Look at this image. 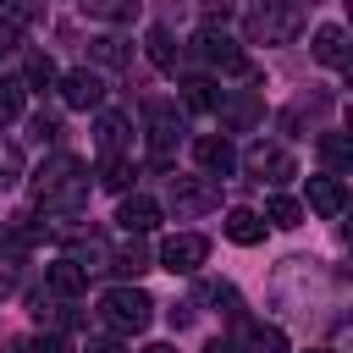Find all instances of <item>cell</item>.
Listing matches in <instances>:
<instances>
[{"label":"cell","mask_w":353,"mask_h":353,"mask_svg":"<svg viewBox=\"0 0 353 353\" xmlns=\"http://www.w3.org/2000/svg\"><path fill=\"white\" fill-rule=\"evenodd\" d=\"M33 199L44 215H77L88 204V171L77 154H50L33 171Z\"/></svg>","instance_id":"cell-1"},{"label":"cell","mask_w":353,"mask_h":353,"mask_svg":"<svg viewBox=\"0 0 353 353\" xmlns=\"http://www.w3.org/2000/svg\"><path fill=\"white\" fill-rule=\"evenodd\" d=\"M309 6L314 0H254L248 6V39L254 44H292L309 22Z\"/></svg>","instance_id":"cell-2"},{"label":"cell","mask_w":353,"mask_h":353,"mask_svg":"<svg viewBox=\"0 0 353 353\" xmlns=\"http://www.w3.org/2000/svg\"><path fill=\"white\" fill-rule=\"evenodd\" d=\"M99 320H105L116 336H138V331H149V320H154V298H149L143 287H110V292L99 298Z\"/></svg>","instance_id":"cell-3"},{"label":"cell","mask_w":353,"mask_h":353,"mask_svg":"<svg viewBox=\"0 0 353 353\" xmlns=\"http://www.w3.org/2000/svg\"><path fill=\"white\" fill-rule=\"evenodd\" d=\"M193 61H204V66L221 72V77H248V83H259V66H254L221 28H204V33L193 39Z\"/></svg>","instance_id":"cell-4"},{"label":"cell","mask_w":353,"mask_h":353,"mask_svg":"<svg viewBox=\"0 0 353 353\" xmlns=\"http://www.w3.org/2000/svg\"><path fill=\"white\" fill-rule=\"evenodd\" d=\"M165 204H171L176 221H193V215H210L221 204V188L210 176H171L165 182Z\"/></svg>","instance_id":"cell-5"},{"label":"cell","mask_w":353,"mask_h":353,"mask_svg":"<svg viewBox=\"0 0 353 353\" xmlns=\"http://www.w3.org/2000/svg\"><path fill=\"white\" fill-rule=\"evenodd\" d=\"M243 171H248L254 182L281 188V182H292V176H298V160H292L281 143H265V138H259V143H248V149H243Z\"/></svg>","instance_id":"cell-6"},{"label":"cell","mask_w":353,"mask_h":353,"mask_svg":"<svg viewBox=\"0 0 353 353\" xmlns=\"http://www.w3.org/2000/svg\"><path fill=\"white\" fill-rule=\"evenodd\" d=\"M176 143H182V116L171 105H149V160L154 165H171L176 160Z\"/></svg>","instance_id":"cell-7"},{"label":"cell","mask_w":353,"mask_h":353,"mask_svg":"<svg viewBox=\"0 0 353 353\" xmlns=\"http://www.w3.org/2000/svg\"><path fill=\"white\" fill-rule=\"evenodd\" d=\"M204 259H210V237H199V232H171V237L160 243V265H165L171 276H193Z\"/></svg>","instance_id":"cell-8"},{"label":"cell","mask_w":353,"mask_h":353,"mask_svg":"<svg viewBox=\"0 0 353 353\" xmlns=\"http://www.w3.org/2000/svg\"><path fill=\"white\" fill-rule=\"evenodd\" d=\"M99 99H105V77H99V72L72 66V72L61 77V105H72V110H94Z\"/></svg>","instance_id":"cell-9"},{"label":"cell","mask_w":353,"mask_h":353,"mask_svg":"<svg viewBox=\"0 0 353 353\" xmlns=\"http://www.w3.org/2000/svg\"><path fill=\"white\" fill-rule=\"evenodd\" d=\"M215 116H221V127H232V132L254 127V121H259V99H254V88H221Z\"/></svg>","instance_id":"cell-10"},{"label":"cell","mask_w":353,"mask_h":353,"mask_svg":"<svg viewBox=\"0 0 353 353\" xmlns=\"http://www.w3.org/2000/svg\"><path fill=\"white\" fill-rule=\"evenodd\" d=\"M154 221H160V204H154L149 193H121V204H116V226H121L127 237L149 232Z\"/></svg>","instance_id":"cell-11"},{"label":"cell","mask_w":353,"mask_h":353,"mask_svg":"<svg viewBox=\"0 0 353 353\" xmlns=\"http://www.w3.org/2000/svg\"><path fill=\"white\" fill-rule=\"evenodd\" d=\"M193 154H199V165H204L210 176H226V171L237 165V149L226 143V132H204V138H193Z\"/></svg>","instance_id":"cell-12"},{"label":"cell","mask_w":353,"mask_h":353,"mask_svg":"<svg viewBox=\"0 0 353 353\" xmlns=\"http://www.w3.org/2000/svg\"><path fill=\"white\" fill-rule=\"evenodd\" d=\"M309 210L325 215V221H336V215L347 210V188H342V176H309Z\"/></svg>","instance_id":"cell-13"},{"label":"cell","mask_w":353,"mask_h":353,"mask_svg":"<svg viewBox=\"0 0 353 353\" xmlns=\"http://www.w3.org/2000/svg\"><path fill=\"white\" fill-rule=\"evenodd\" d=\"M237 342H243V353H287L281 325H259V320H243L237 325Z\"/></svg>","instance_id":"cell-14"},{"label":"cell","mask_w":353,"mask_h":353,"mask_svg":"<svg viewBox=\"0 0 353 353\" xmlns=\"http://www.w3.org/2000/svg\"><path fill=\"white\" fill-rule=\"evenodd\" d=\"M44 281H50V292H55V298H77V292L88 287V270H83L77 259H55V265L44 270Z\"/></svg>","instance_id":"cell-15"},{"label":"cell","mask_w":353,"mask_h":353,"mask_svg":"<svg viewBox=\"0 0 353 353\" xmlns=\"http://www.w3.org/2000/svg\"><path fill=\"white\" fill-rule=\"evenodd\" d=\"M314 61H320V66H336V72L347 66V33H342L336 22H325V28L314 33Z\"/></svg>","instance_id":"cell-16"},{"label":"cell","mask_w":353,"mask_h":353,"mask_svg":"<svg viewBox=\"0 0 353 353\" xmlns=\"http://www.w3.org/2000/svg\"><path fill=\"white\" fill-rule=\"evenodd\" d=\"M94 138H99V149H105V154H121V149L132 143V121H127V116H116V110H105V116H99V127H94Z\"/></svg>","instance_id":"cell-17"},{"label":"cell","mask_w":353,"mask_h":353,"mask_svg":"<svg viewBox=\"0 0 353 353\" xmlns=\"http://www.w3.org/2000/svg\"><path fill=\"white\" fill-rule=\"evenodd\" d=\"M143 44H149V61H154L160 72H176V66H182V50H176V39H171L165 28H149Z\"/></svg>","instance_id":"cell-18"},{"label":"cell","mask_w":353,"mask_h":353,"mask_svg":"<svg viewBox=\"0 0 353 353\" xmlns=\"http://www.w3.org/2000/svg\"><path fill=\"white\" fill-rule=\"evenodd\" d=\"M99 182H105L110 193H127V188L138 182V165H132L127 154H105V165H99Z\"/></svg>","instance_id":"cell-19"},{"label":"cell","mask_w":353,"mask_h":353,"mask_svg":"<svg viewBox=\"0 0 353 353\" xmlns=\"http://www.w3.org/2000/svg\"><path fill=\"white\" fill-rule=\"evenodd\" d=\"M226 237L248 248V243H259V237H265V221H259L254 210H226Z\"/></svg>","instance_id":"cell-20"},{"label":"cell","mask_w":353,"mask_h":353,"mask_svg":"<svg viewBox=\"0 0 353 353\" xmlns=\"http://www.w3.org/2000/svg\"><path fill=\"white\" fill-rule=\"evenodd\" d=\"M83 17H99V22H132L143 0H77Z\"/></svg>","instance_id":"cell-21"},{"label":"cell","mask_w":353,"mask_h":353,"mask_svg":"<svg viewBox=\"0 0 353 353\" xmlns=\"http://www.w3.org/2000/svg\"><path fill=\"white\" fill-rule=\"evenodd\" d=\"M182 105H188V110H215V105H221V83L188 77V83H182Z\"/></svg>","instance_id":"cell-22"},{"label":"cell","mask_w":353,"mask_h":353,"mask_svg":"<svg viewBox=\"0 0 353 353\" xmlns=\"http://www.w3.org/2000/svg\"><path fill=\"white\" fill-rule=\"evenodd\" d=\"M325 110H331V99H325V94H309V99H298V105H287V110H281V127H287V132H298L303 121H314V116H325Z\"/></svg>","instance_id":"cell-23"},{"label":"cell","mask_w":353,"mask_h":353,"mask_svg":"<svg viewBox=\"0 0 353 353\" xmlns=\"http://www.w3.org/2000/svg\"><path fill=\"white\" fill-rule=\"evenodd\" d=\"M110 270H121V276H143L149 270V248L132 237V243H121L116 254H110Z\"/></svg>","instance_id":"cell-24"},{"label":"cell","mask_w":353,"mask_h":353,"mask_svg":"<svg viewBox=\"0 0 353 353\" xmlns=\"http://www.w3.org/2000/svg\"><path fill=\"white\" fill-rule=\"evenodd\" d=\"M320 160L331 165V176H342V171L353 165V149H347V138H342V132H325V138H320Z\"/></svg>","instance_id":"cell-25"},{"label":"cell","mask_w":353,"mask_h":353,"mask_svg":"<svg viewBox=\"0 0 353 353\" xmlns=\"http://www.w3.org/2000/svg\"><path fill=\"white\" fill-rule=\"evenodd\" d=\"M259 221H270V226H298V221H303V204H298V199H287V193H276V199L265 204V215H259Z\"/></svg>","instance_id":"cell-26"},{"label":"cell","mask_w":353,"mask_h":353,"mask_svg":"<svg viewBox=\"0 0 353 353\" xmlns=\"http://www.w3.org/2000/svg\"><path fill=\"white\" fill-rule=\"evenodd\" d=\"M22 105H28V83L6 77V83H0V127H6V121H17V116H22Z\"/></svg>","instance_id":"cell-27"},{"label":"cell","mask_w":353,"mask_h":353,"mask_svg":"<svg viewBox=\"0 0 353 353\" xmlns=\"http://www.w3.org/2000/svg\"><path fill=\"white\" fill-rule=\"evenodd\" d=\"M199 17H204V28H221L226 33V22L237 17V0H199Z\"/></svg>","instance_id":"cell-28"},{"label":"cell","mask_w":353,"mask_h":353,"mask_svg":"<svg viewBox=\"0 0 353 353\" xmlns=\"http://www.w3.org/2000/svg\"><path fill=\"white\" fill-rule=\"evenodd\" d=\"M94 61H99V66H121V61H127V39H116V33L94 39Z\"/></svg>","instance_id":"cell-29"},{"label":"cell","mask_w":353,"mask_h":353,"mask_svg":"<svg viewBox=\"0 0 353 353\" xmlns=\"http://www.w3.org/2000/svg\"><path fill=\"white\" fill-rule=\"evenodd\" d=\"M28 132H33L39 143H55V138H61V116H50V110H39V116L28 121Z\"/></svg>","instance_id":"cell-30"},{"label":"cell","mask_w":353,"mask_h":353,"mask_svg":"<svg viewBox=\"0 0 353 353\" xmlns=\"http://www.w3.org/2000/svg\"><path fill=\"white\" fill-rule=\"evenodd\" d=\"M22 176V154H17V143H0V188H11Z\"/></svg>","instance_id":"cell-31"},{"label":"cell","mask_w":353,"mask_h":353,"mask_svg":"<svg viewBox=\"0 0 353 353\" xmlns=\"http://www.w3.org/2000/svg\"><path fill=\"white\" fill-rule=\"evenodd\" d=\"M28 83H33V88H50V83H55L50 55H28Z\"/></svg>","instance_id":"cell-32"},{"label":"cell","mask_w":353,"mask_h":353,"mask_svg":"<svg viewBox=\"0 0 353 353\" xmlns=\"http://www.w3.org/2000/svg\"><path fill=\"white\" fill-rule=\"evenodd\" d=\"M33 353H77V347H72L66 336H55V331H50V336H39V342H33Z\"/></svg>","instance_id":"cell-33"},{"label":"cell","mask_w":353,"mask_h":353,"mask_svg":"<svg viewBox=\"0 0 353 353\" xmlns=\"http://www.w3.org/2000/svg\"><path fill=\"white\" fill-rule=\"evenodd\" d=\"M88 353H127L121 342H88Z\"/></svg>","instance_id":"cell-34"},{"label":"cell","mask_w":353,"mask_h":353,"mask_svg":"<svg viewBox=\"0 0 353 353\" xmlns=\"http://www.w3.org/2000/svg\"><path fill=\"white\" fill-rule=\"evenodd\" d=\"M143 353H176V347H171V342H149Z\"/></svg>","instance_id":"cell-35"},{"label":"cell","mask_w":353,"mask_h":353,"mask_svg":"<svg viewBox=\"0 0 353 353\" xmlns=\"http://www.w3.org/2000/svg\"><path fill=\"white\" fill-rule=\"evenodd\" d=\"M6 292H11V276H6V270H0V298H6Z\"/></svg>","instance_id":"cell-36"},{"label":"cell","mask_w":353,"mask_h":353,"mask_svg":"<svg viewBox=\"0 0 353 353\" xmlns=\"http://www.w3.org/2000/svg\"><path fill=\"white\" fill-rule=\"evenodd\" d=\"M204 353H232V347H226V342H210V347H204Z\"/></svg>","instance_id":"cell-37"},{"label":"cell","mask_w":353,"mask_h":353,"mask_svg":"<svg viewBox=\"0 0 353 353\" xmlns=\"http://www.w3.org/2000/svg\"><path fill=\"white\" fill-rule=\"evenodd\" d=\"M309 353H336V347H309Z\"/></svg>","instance_id":"cell-38"}]
</instances>
